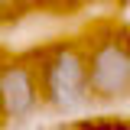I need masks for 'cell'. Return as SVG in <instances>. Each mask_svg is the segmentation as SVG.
<instances>
[{"label": "cell", "mask_w": 130, "mask_h": 130, "mask_svg": "<svg viewBox=\"0 0 130 130\" xmlns=\"http://www.w3.org/2000/svg\"><path fill=\"white\" fill-rule=\"evenodd\" d=\"M32 59H36L39 94L46 107H52L55 114H75L91 101L81 42H55L32 52Z\"/></svg>", "instance_id": "6da1fadb"}, {"label": "cell", "mask_w": 130, "mask_h": 130, "mask_svg": "<svg viewBox=\"0 0 130 130\" xmlns=\"http://www.w3.org/2000/svg\"><path fill=\"white\" fill-rule=\"evenodd\" d=\"M85 68H88V98L91 101H120L130 98V36L120 29H98L85 39Z\"/></svg>", "instance_id": "7a4b0ae2"}, {"label": "cell", "mask_w": 130, "mask_h": 130, "mask_svg": "<svg viewBox=\"0 0 130 130\" xmlns=\"http://www.w3.org/2000/svg\"><path fill=\"white\" fill-rule=\"evenodd\" d=\"M42 107L36 59L29 55H0V114L7 120H26Z\"/></svg>", "instance_id": "3957f363"}, {"label": "cell", "mask_w": 130, "mask_h": 130, "mask_svg": "<svg viewBox=\"0 0 130 130\" xmlns=\"http://www.w3.org/2000/svg\"><path fill=\"white\" fill-rule=\"evenodd\" d=\"M36 3H39V7H49V10H75L85 0H36Z\"/></svg>", "instance_id": "277c9868"}, {"label": "cell", "mask_w": 130, "mask_h": 130, "mask_svg": "<svg viewBox=\"0 0 130 130\" xmlns=\"http://www.w3.org/2000/svg\"><path fill=\"white\" fill-rule=\"evenodd\" d=\"M23 0H0V13H13V7H20Z\"/></svg>", "instance_id": "5b68a950"}]
</instances>
